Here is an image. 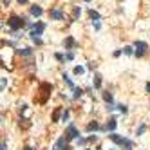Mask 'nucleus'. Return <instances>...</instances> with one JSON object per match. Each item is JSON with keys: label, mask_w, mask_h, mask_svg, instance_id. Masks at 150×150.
<instances>
[{"label": "nucleus", "mask_w": 150, "mask_h": 150, "mask_svg": "<svg viewBox=\"0 0 150 150\" xmlns=\"http://www.w3.org/2000/svg\"><path fill=\"white\" fill-rule=\"evenodd\" d=\"M114 143H118V145L121 147V148H125V150H132V141H128V139H125V138H121V136H118V134H110L108 136Z\"/></svg>", "instance_id": "obj_1"}, {"label": "nucleus", "mask_w": 150, "mask_h": 150, "mask_svg": "<svg viewBox=\"0 0 150 150\" xmlns=\"http://www.w3.org/2000/svg\"><path fill=\"white\" fill-rule=\"evenodd\" d=\"M7 25L11 27L13 31H18V29H22V27L25 25V22L20 16H11L9 20H7Z\"/></svg>", "instance_id": "obj_2"}, {"label": "nucleus", "mask_w": 150, "mask_h": 150, "mask_svg": "<svg viewBox=\"0 0 150 150\" xmlns=\"http://www.w3.org/2000/svg\"><path fill=\"white\" fill-rule=\"evenodd\" d=\"M145 51H147V44L145 42H136V56L141 58L143 54H145Z\"/></svg>", "instance_id": "obj_3"}, {"label": "nucleus", "mask_w": 150, "mask_h": 150, "mask_svg": "<svg viewBox=\"0 0 150 150\" xmlns=\"http://www.w3.org/2000/svg\"><path fill=\"white\" fill-rule=\"evenodd\" d=\"M76 136H78V130H76V127H74V125H71V127H69V128H67V130H65V139H67V141L74 139V138H76Z\"/></svg>", "instance_id": "obj_4"}, {"label": "nucleus", "mask_w": 150, "mask_h": 150, "mask_svg": "<svg viewBox=\"0 0 150 150\" xmlns=\"http://www.w3.org/2000/svg\"><path fill=\"white\" fill-rule=\"evenodd\" d=\"M45 29V24H38V25H35V29L31 31V38L33 40H36L40 35H42V31Z\"/></svg>", "instance_id": "obj_5"}, {"label": "nucleus", "mask_w": 150, "mask_h": 150, "mask_svg": "<svg viewBox=\"0 0 150 150\" xmlns=\"http://www.w3.org/2000/svg\"><path fill=\"white\" fill-rule=\"evenodd\" d=\"M49 15H51V18H54V20H62V18H63V13L60 11V9H52Z\"/></svg>", "instance_id": "obj_6"}, {"label": "nucleus", "mask_w": 150, "mask_h": 150, "mask_svg": "<svg viewBox=\"0 0 150 150\" xmlns=\"http://www.w3.org/2000/svg\"><path fill=\"white\" fill-rule=\"evenodd\" d=\"M116 125H118V121H116V118H110V119H108V123H107V128L112 132L114 128H116Z\"/></svg>", "instance_id": "obj_7"}, {"label": "nucleus", "mask_w": 150, "mask_h": 150, "mask_svg": "<svg viewBox=\"0 0 150 150\" xmlns=\"http://www.w3.org/2000/svg\"><path fill=\"white\" fill-rule=\"evenodd\" d=\"M31 15L40 16V15H42V7H38V5H33V7H31Z\"/></svg>", "instance_id": "obj_8"}, {"label": "nucleus", "mask_w": 150, "mask_h": 150, "mask_svg": "<svg viewBox=\"0 0 150 150\" xmlns=\"http://www.w3.org/2000/svg\"><path fill=\"white\" fill-rule=\"evenodd\" d=\"M63 45H65V49H71V47H74V38H67L65 42H63Z\"/></svg>", "instance_id": "obj_9"}, {"label": "nucleus", "mask_w": 150, "mask_h": 150, "mask_svg": "<svg viewBox=\"0 0 150 150\" xmlns=\"http://www.w3.org/2000/svg\"><path fill=\"white\" fill-rule=\"evenodd\" d=\"M94 87H96V89L101 87V76H100V74H94Z\"/></svg>", "instance_id": "obj_10"}, {"label": "nucleus", "mask_w": 150, "mask_h": 150, "mask_svg": "<svg viewBox=\"0 0 150 150\" xmlns=\"http://www.w3.org/2000/svg\"><path fill=\"white\" fill-rule=\"evenodd\" d=\"M60 114H62V108H56V110H54L52 112V121H54V123H56V121H58V118H60Z\"/></svg>", "instance_id": "obj_11"}, {"label": "nucleus", "mask_w": 150, "mask_h": 150, "mask_svg": "<svg viewBox=\"0 0 150 150\" xmlns=\"http://www.w3.org/2000/svg\"><path fill=\"white\" fill-rule=\"evenodd\" d=\"M89 16H91L92 20H100V13L94 11V9H91V11H89Z\"/></svg>", "instance_id": "obj_12"}, {"label": "nucleus", "mask_w": 150, "mask_h": 150, "mask_svg": "<svg viewBox=\"0 0 150 150\" xmlns=\"http://www.w3.org/2000/svg\"><path fill=\"white\" fill-rule=\"evenodd\" d=\"M98 128H100V125L96 123V121H94V123H89V125H87V130H89V132H91V130H98Z\"/></svg>", "instance_id": "obj_13"}, {"label": "nucleus", "mask_w": 150, "mask_h": 150, "mask_svg": "<svg viewBox=\"0 0 150 150\" xmlns=\"http://www.w3.org/2000/svg\"><path fill=\"white\" fill-rule=\"evenodd\" d=\"M103 100L107 101V103H112V94L110 92H103Z\"/></svg>", "instance_id": "obj_14"}, {"label": "nucleus", "mask_w": 150, "mask_h": 150, "mask_svg": "<svg viewBox=\"0 0 150 150\" xmlns=\"http://www.w3.org/2000/svg\"><path fill=\"white\" fill-rule=\"evenodd\" d=\"M78 15H80V7H74V11H72V18H78Z\"/></svg>", "instance_id": "obj_15"}, {"label": "nucleus", "mask_w": 150, "mask_h": 150, "mask_svg": "<svg viewBox=\"0 0 150 150\" xmlns=\"http://www.w3.org/2000/svg\"><path fill=\"white\" fill-rule=\"evenodd\" d=\"M83 72V67H74V74H81Z\"/></svg>", "instance_id": "obj_16"}, {"label": "nucleus", "mask_w": 150, "mask_h": 150, "mask_svg": "<svg viewBox=\"0 0 150 150\" xmlns=\"http://www.w3.org/2000/svg\"><path fill=\"white\" fill-rule=\"evenodd\" d=\"M123 52H125V54H132L134 51H132V47H125V49H123Z\"/></svg>", "instance_id": "obj_17"}, {"label": "nucleus", "mask_w": 150, "mask_h": 150, "mask_svg": "<svg viewBox=\"0 0 150 150\" xmlns=\"http://www.w3.org/2000/svg\"><path fill=\"white\" fill-rule=\"evenodd\" d=\"M81 94H83V91H81V89H76V94H74V98H80Z\"/></svg>", "instance_id": "obj_18"}, {"label": "nucleus", "mask_w": 150, "mask_h": 150, "mask_svg": "<svg viewBox=\"0 0 150 150\" xmlns=\"http://www.w3.org/2000/svg\"><path fill=\"white\" fill-rule=\"evenodd\" d=\"M145 128H147L145 125H141V127H139V130H138V136H139V134H143V132H145Z\"/></svg>", "instance_id": "obj_19"}, {"label": "nucleus", "mask_w": 150, "mask_h": 150, "mask_svg": "<svg viewBox=\"0 0 150 150\" xmlns=\"http://www.w3.org/2000/svg\"><path fill=\"white\" fill-rule=\"evenodd\" d=\"M119 110L125 114V112H127V107H125V105H119Z\"/></svg>", "instance_id": "obj_20"}, {"label": "nucleus", "mask_w": 150, "mask_h": 150, "mask_svg": "<svg viewBox=\"0 0 150 150\" xmlns=\"http://www.w3.org/2000/svg\"><path fill=\"white\" fill-rule=\"evenodd\" d=\"M2 150H7V147H5V143L2 141Z\"/></svg>", "instance_id": "obj_21"}, {"label": "nucleus", "mask_w": 150, "mask_h": 150, "mask_svg": "<svg viewBox=\"0 0 150 150\" xmlns=\"http://www.w3.org/2000/svg\"><path fill=\"white\" fill-rule=\"evenodd\" d=\"M147 92H150V81L147 83Z\"/></svg>", "instance_id": "obj_22"}, {"label": "nucleus", "mask_w": 150, "mask_h": 150, "mask_svg": "<svg viewBox=\"0 0 150 150\" xmlns=\"http://www.w3.org/2000/svg\"><path fill=\"white\" fill-rule=\"evenodd\" d=\"M18 4H27V0H18Z\"/></svg>", "instance_id": "obj_23"}, {"label": "nucleus", "mask_w": 150, "mask_h": 150, "mask_svg": "<svg viewBox=\"0 0 150 150\" xmlns=\"http://www.w3.org/2000/svg\"><path fill=\"white\" fill-rule=\"evenodd\" d=\"M24 150H33V148H31V147H25V148H24Z\"/></svg>", "instance_id": "obj_24"}, {"label": "nucleus", "mask_w": 150, "mask_h": 150, "mask_svg": "<svg viewBox=\"0 0 150 150\" xmlns=\"http://www.w3.org/2000/svg\"><path fill=\"white\" fill-rule=\"evenodd\" d=\"M85 2H91V0H85Z\"/></svg>", "instance_id": "obj_25"}, {"label": "nucleus", "mask_w": 150, "mask_h": 150, "mask_svg": "<svg viewBox=\"0 0 150 150\" xmlns=\"http://www.w3.org/2000/svg\"><path fill=\"white\" fill-rule=\"evenodd\" d=\"M119 2H121V0H119Z\"/></svg>", "instance_id": "obj_26"}]
</instances>
